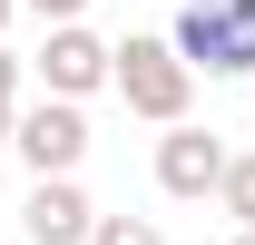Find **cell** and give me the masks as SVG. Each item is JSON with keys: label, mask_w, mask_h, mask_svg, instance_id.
<instances>
[{"label": "cell", "mask_w": 255, "mask_h": 245, "mask_svg": "<svg viewBox=\"0 0 255 245\" xmlns=\"http://www.w3.org/2000/svg\"><path fill=\"white\" fill-rule=\"evenodd\" d=\"M167 49L187 79H255V0H177Z\"/></svg>", "instance_id": "cell-1"}, {"label": "cell", "mask_w": 255, "mask_h": 245, "mask_svg": "<svg viewBox=\"0 0 255 245\" xmlns=\"http://www.w3.org/2000/svg\"><path fill=\"white\" fill-rule=\"evenodd\" d=\"M108 89L128 98V118H147V127H187V98H196V79L177 69V49H167V39L128 30L118 49H108Z\"/></svg>", "instance_id": "cell-2"}, {"label": "cell", "mask_w": 255, "mask_h": 245, "mask_svg": "<svg viewBox=\"0 0 255 245\" xmlns=\"http://www.w3.org/2000/svg\"><path fill=\"white\" fill-rule=\"evenodd\" d=\"M10 147L30 177H79V157H89V118L69 108V98H39V108H10Z\"/></svg>", "instance_id": "cell-3"}, {"label": "cell", "mask_w": 255, "mask_h": 245, "mask_svg": "<svg viewBox=\"0 0 255 245\" xmlns=\"http://www.w3.org/2000/svg\"><path fill=\"white\" fill-rule=\"evenodd\" d=\"M39 89H49V98H69V108H79V98H89V89H108V39H98L89 30V20H69V30H49V39H39Z\"/></svg>", "instance_id": "cell-4"}, {"label": "cell", "mask_w": 255, "mask_h": 245, "mask_svg": "<svg viewBox=\"0 0 255 245\" xmlns=\"http://www.w3.org/2000/svg\"><path fill=\"white\" fill-rule=\"evenodd\" d=\"M216 177H226V137L216 127H167L157 137V186L167 196H216Z\"/></svg>", "instance_id": "cell-5"}, {"label": "cell", "mask_w": 255, "mask_h": 245, "mask_svg": "<svg viewBox=\"0 0 255 245\" xmlns=\"http://www.w3.org/2000/svg\"><path fill=\"white\" fill-rule=\"evenodd\" d=\"M89 226H98V206L79 196V177H39L30 206H20V236L30 245H89Z\"/></svg>", "instance_id": "cell-6"}, {"label": "cell", "mask_w": 255, "mask_h": 245, "mask_svg": "<svg viewBox=\"0 0 255 245\" xmlns=\"http://www.w3.org/2000/svg\"><path fill=\"white\" fill-rule=\"evenodd\" d=\"M216 196H226V216H236V226H255V147H246V157H226Z\"/></svg>", "instance_id": "cell-7"}, {"label": "cell", "mask_w": 255, "mask_h": 245, "mask_svg": "<svg viewBox=\"0 0 255 245\" xmlns=\"http://www.w3.org/2000/svg\"><path fill=\"white\" fill-rule=\"evenodd\" d=\"M89 245H167V236L147 226V216H98V226H89Z\"/></svg>", "instance_id": "cell-8"}, {"label": "cell", "mask_w": 255, "mask_h": 245, "mask_svg": "<svg viewBox=\"0 0 255 245\" xmlns=\"http://www.w3.org/2000/svg\"><path fill=\"white\" fill-rule=\"evenodd\" d=\"M20 10H39V20H49V30H69V20H79V10H89V0H20Z\"/></svg>", "instance_id": "cell-9"}, {"label": "cell", "mask_w": 255, "mask_h": 245, "mask_svg": "<svg viewBox=\"0 0 255 245\" xmlns=\"http://www.w3.org/2000/svg\"><path fill=\"white\" fill-rule=\"evenodd\" d=\"M10 98H20V59L0 49V108H10Z\"/></svg>", "instance_id": "cell-10"}, {"label": "cell", "mask_w": 255, "mask_h": 245, "mask_svg": "<svg viewBox=\"0 0 255 245\" xmlns=\"http://www.w3.org/2000/svg\"><path fill=\"white\" fill-rule=\"evenodd\" d=\"M226 245H255V226H236V236H226Z\"/></svg>", "instance_id": "cell-11"}, {"label": "cell", "mask_w": 255, "mask_h": 245, "mask_svg": "<svg viewBox=\"0 0 255 245\" xmlns=\"http://www.w3.org/2000/svg\"><path fill=\"white\" fill-rule=\"evenodd\" d=\"M10 10H20V0H0V30H10Z\"/></svg>", "instance_id": "cell-12"}, {"label": "cell", "mask_w": 255, "mask_h": 245, "mask_svg": "<svg viewBox=\"0 0 255 245\" xmlns=\"http://www.w3.org/2000/svg\"><path fill=\"white\" fill-rule=\"evenodd\" d=\"M0 147H10V108H0Z\"/></svg>", "instance_id": "cell-13"}]
</instances>
